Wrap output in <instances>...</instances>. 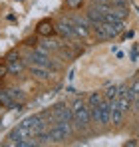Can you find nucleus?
<instances>
[{"label": "nucleus", "mask_w": 139, "mask_h": 147, "mask_svg": "<svg viewBox=\"0 0 139 147\" xmlns=\"http://www.w3.org/2000/svg\"><path fill=\"white\" fill-rule=\"evenodd\" d=\"M72 113H74V119L78 129H86L90 123H92V107L88 101L84 99H76L74 105H72Z\"/></svg>", "instance_id": "nucleus-1"}, {"label": "nucleus", "mask_w": 139, "mask_h": 147, "mask_svg": "<svg viewBox=\"0 0 139 147\" xmlns=\"http://www.w3.org/2000/svg\"><path fill=\"white\" fill-rule=\"evenodd\" d=\"M50 119H52L54 123H62V125L70 127L72 131H74V129H78L76 119H74V113H72V107H68L66 103L56 105V107H54V111H52V115H50ZM54 123H52V125H54Z\"/></svg>", "instance_id": "nucleus-2"}, {"label": "nucleus", "mask_w": 139, "mask_h": 147, "mask_svg": "<svg viewBox=\"0 0 139 147\" xmlns=\"http://www.w3.org/2000/svg\"><path fill=\"white\" fill-rule=\"evenodd\" d=\"M121 26H123V22H117V24L95 22V24H92V28H93V32H95V36L99 40H109V38H113V36H117L121 32Z\"/></svg>", "instance_id": "nucleus-3"}, {"label": "nucleus", "mask_w": 139, "mask_h": 147, "mask_svg": "<svg viewBox=\"0 0 139 147\" xmlns=\"http://www.w3.org/2000/svg\"><path fill=\"white\" fill-rule=\"evenodd\" d=\"M92 121H95L97 125H107L111 123V105L109 101H101L99 105L92 107Z\"/></svg>", "instance_id": "nucleus-4"}, {"label": "nucleus", "mask_w": 139, "mask_h": 147, "mask_svg": "<svg viewBox=\"0 0 139 147\" xmlns=\"http://www.w3.org/2000/svg\"><path fill=\"white\" fill-rule=\"evenodd\" d=\"M70 133H72L70 127L62 125V123H54V125L50 127V131H48V139L54 141V143H62V141H66L70 137Z\"/></svg>", "instance_id": "nucleus-5"}, {"label": "nucleus", "mask_w": 139, "mask_h": 147, "mask_svg": "<svg viewBox=\"0 0 139 147\" xmlns=\"http://www.w3.org/2000/svg\"><path fill=\"white\" fill-rule=\"evenodd\" d=\"M30 62H32V64H36V66L52 68V70H58V68H60L56 62H52V60H50V56H48V54L40 52V50H34V52L30 54Z\"/></svg>", "instance_id": "nucleus-6"}, {"label": "nucleus", "mask_w": 139, "mask_h": 147, "mask_svg": "<svg viewBox=\"0 0 139 147\" xmlns=\"http://www.w3.org/2000/svg\"><path fill=\"white\" fill-rule=\"evenodd\" d=\"M58 32H60L64 38H68V40H74V38H78V34H76V28H74V22H72V18L60 20V22H58Z\"/></svg>", "instance_id": "nucleus-7"}, {"label": "nucleus", "mask_w": 139, "mask_h": 147, "mask_svg": "<svg viewBox=\"0 0 139 147\" xmlns=\"http://www.w3.org/2000/svg\"><path fill=\"white\" fill-rule=\"evenodd\" d=\"M30 72H32L34 78H38V80H48V78L52 76V74L48 72V68H44V66H36V64L30 66Z\"/></svg>", "instance_id": "nucleus-8"}, {"label": "nucleus", "mask_w": 139, "mask_h": 147, "mask_svg": "<svg viewBox=\"0 0 139 147\" xmlns=\"http://www.w3.org/2000/svg\"><path fill=\"white\" fill-rule=\"evenodd\" d=\"M72 22H74V28H76V34H78V36H82V38L88 36V24H86V20H82V18H72Z\"/></svg>", "instance_id": "nucleus-9"}, {"label": "nucleus", "mask_w": 139, "mask_h": 147, "mask_svg": "<svg viewBox=\"0 0 139 147\" xmlns=\"http://www.w3.org/2000/svg\"><path fill=\"white\" fill-rule=\"evenodd\" d=\"M22 62H20V58H16V56H10V60H8V72L12 74H20L22 72Z\"/></svg>", "instance_id": "nucleus-10"}, {"label": "nucleus", "mask_w": 139, "mask_h": 147, "mask_svg": "<svg viewBox=\"0 0 139 147\" xmlns=\"http://www.w3.org/2000/svg\"><path fill=\"white\" fill-rule=\"evenodd\" d=\"M0 105L2 107H16V101L10 98V94L6 90H0Z\"/></svg>", "instance_id": "nucleus-11"}, {"label": "nucleus", "mask_w": 139, "mask_h": 147, "mask_svg": "<svg viewBox=\"0 0 139 147\" xmlns=\"http://www.w3.org/2000/svg\"><path fill=\"white\" fill-rule=\"evenodd\" d=\"M117 96H119V86H107L105 94H103V99L105 101H115Z\"/></svg>", "instance_id": "nucleus-12"}, {"label": "nucleus", "mask_w": 139, "mask_h": 147, "mask_svg": "<svg viewBox=\"0 0 139 147\" xmlns=\"http://www.w3.org/2000/svg\"><path fill=\"white\" fill-rule=\"evenodd\" d=\"M129 98H131V105L139 101V78L133 80L131 86H129Z\"/></svg>", "instance_id": "nucleus-13"}, {"label": "nucleus", "mask_w": 139, "mask_h": 147, "mask_svg": "<svg viewBox=\"0 0 139 147\" xmlns=\"http://www.w3.org/2000/svg\"><path fill=\"white\" fill-rule=\"evenodd\" d=\"M6 92L10 94V98L14 99V101H20V103H24V94H22V90H18V88H8Z\"/></svg>", "instance_id": "nucleus-14"}, {"label": "nucleus", "mask_w": 139, "mask_h": 147, "mask_svg": "<svg viewBox=\"0 0 139 147\" xmlns=\"http://www.w3.org/2000/svg\"><path fill=\"white\" fill-rule=\"evenodd\" d=\"M123 115H125V113H123L119 107H113V109H111V123H113V125H119V123L123 121Z\"/></svg>", "instance_id": "nucleus-15"}, {"label": "nucleus", "mask_w": 139, "mask_h": 147, "mask_svg": "<svg viewBox=\"0 0 139 147\" xmlns=\"http://www.w3.org/2000/svg\"><path fill=\"white\" fill-rule=\"evenodd\" d=\"M101 101H103V96H101V94H97V92H95V94H92V96L88 98V103H90V107H95V105H99Z\"/></svg>", "instance_id": "nucleus-16"}, {"label": "nucleus", "mask_w": 139, "mask_h": 147, "mask_svg": "<svg viewBox=\"0 0 139 147\" xmlns=\"http://www.w3.org/2000/svg\"><path fill=\"white\" fill-rule=\"evenodd\" d=\"M40 34H44V36L46 34H52V24L50 22H42L40 24Z\"/></svg>", "instance_id": "nucleus-17"}, {"label": "nucleus", "mask_w": 139, "mask_h": 147, "mask_svg": "<svg viewBox=\"0 0 139 147\" xmlns=\"http://www.w3.org/2000/svg\"><path fill=\"white\" fill-rule=\"evenodd\" d=\"M68 6L70 8H78V6H82V0H68Z\"/></svg>", "instance_id": "nucleus-18"}, {"label": "nucleus", "mask_w": 139, "mask_h": 147, "mask_svg": "<svg viewBox=\"0 0 139 147\" xmlns=\"http://www.w3.org/2000/svg\"><path fill=\"white\" fill-rule=\"evenodd\" d=\"M6 72H8V66H4V64H0V76H4Z\"/></svg>", "instance_id": "nucleus-19"}, {"label": "nucleus", "mask_w": 139, "mask_h": 147, "mask_svg": "<svg viewBox=\"0 0 139 147\" xmlns=\"http://www.w3.org/2000/svg\"><path fill=\"white\" fill-rule=\"evenodd\" d=\"M93 4H109V0H92Z\"/></svg>", "instance_id": "nucleus-20"}]
</instances>
